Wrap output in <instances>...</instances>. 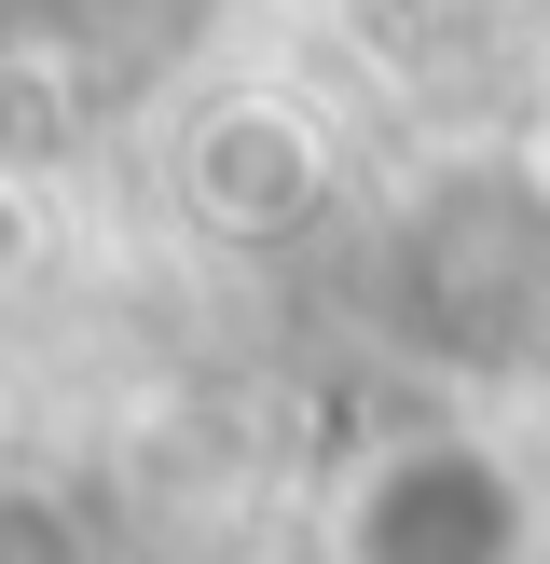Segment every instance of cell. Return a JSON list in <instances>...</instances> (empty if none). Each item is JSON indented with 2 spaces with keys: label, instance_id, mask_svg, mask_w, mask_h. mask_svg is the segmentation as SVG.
I'll return each mask as SVG.
<instances>
[{
  "label": "cell",
  "instance_id": "cell-1",
  "mask_svg": "<svg viewBox=\"0 0 550 564\" xmlns=\"http://www.w3.org/2000/svg\"><path fill=\"white\" fill-rule=\"evenodd\" d=\"M344 564H537V496L482 441H399L344 482Z\"/></svg>",
  "mask_w": 550,
  "mask_h": 564
}]
</instances>
